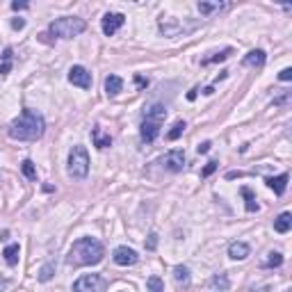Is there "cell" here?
Returning <instances> with one entry per match:
<instances>
[{"mask_svg": "<svg viewBox=\"0 0 292 292\" xmlns=\"http://www.w3.org/2000/svg\"><path fill=\"white\" fill-rule=\"evenodd\" d=\"M43 130H46V121L39 112L34 110H23L21 117L14 119L7 128L11 140H18V142H34L43 135Z\"/></svg>", "mask_w": 292, "mask_h": 292, "instance_id": "6da1fadb", "label": "cell"}, {"mask_svg": "<svg viewBox=\"0 0 292 292\" xmlns=\"http://www.w3.org/2000/svg\"><path fill=\"white\" fill-rule=\"evenodd\" d=\"M105 256V247L94 238H80L73 242L69 251V265L73 267H87V265H98Z\"/></svg>", "mask_w": 292, "mask_h": 292, "instance_id": "7a4b0ae2", "label": "cell"}, {"mask_svg": "<svg viewBox=\"0 0 292 292\" xmlns=\"http://www.w3.org/2000/svg\"><path fill=\"white\" fill-rule=\"evenodd\" d=\"M85 30H87V23L78 16H62L48 25V32L55 34V37H60V39L78 37V34H82Z\"/></svg>", "mask_w": 292, "mask_h": 292, "instance_id": "3957f363", "label": "cell"}, {"mask_svg": "<svg viewBox=\"0 0 292 292\" xmlns=\"http://www.w3.org/2000/svg\"><path fill=\"white\" fill-rule=\"evenodd\" d=\"M69 173L73 178L82 180L89 173V153L85 146H73L69 153Z\"/></svg>", "mask_w": 292, "mask_h": 292, "instance_id": "277c9868", "label": "cell"}, {"mask_svg": "<svg viewBox=\"0 0 292 292\" xmlns=\"http://www.w3.org/2000/svg\"><path fill=\"white\" fill-rule=\"evenodd\" d=\"M105 281L98 274H85L73 283V292H103Z\"/></svg>", "mask_w": 292, "mask_h": 292, "instance_id": "5b68a950", "label": "cell"}, {"mask_svg": "<svg viewBox=\"0 0 292 292\" xmlns=\"http://www.w3.org/2000/svg\"><path fill=\"white\" fill-rule=\"evenodd\" d=\"M160 164H162L167 171H183V167H185V153L180 151V148H173V151H169V153H164L162 157H160Z\"/></svg>", "mask_w": 292, "mask_h": 292, "instance_id": "8992f818", "label": "cell"}, {"mask_svg": "<svg viewBox=\"0 0 292 292\" xmlns=\"http://www.w3.org/2000/svg\"><path fill=\"white\" fill-rule=\"evenodd\" d=\"M69 82L76 87H82V89H89L92 87V73L85 69V66H71L69 71Z\"/></svg>", "mask_w": 292, "mask_h": 292, "instance_id": "52a82bcc", "label": "cell"}, {"mask_svg": "<svg viewBox=\"0 0 292 292\" xmlns=\"http://www.w3.org/2000/svg\"><path fill=\"white\" fill-rule=\"evenodd\" d=\"M114 263L121 267H130V265H135L137 260H140V256H137L135 249H130V247H117L112 254Z\"/></svg>", "mask_w": 292, "mask_h": 292, "instance_id": "ba28073f", "label": "cell"}, {"mask_svg": "<svg viewBox=\"0 0 292 292\" xmlns=\"http://www.w3.org/2000/svg\"><path fill=\"white\" fill-rule=\"evenodd\" d=\"M124 23H126L124 14H119V11H108V14L103 16V21H101V25H103V32L108 34V37H112Z\"/></svg>", "mask_w": 292, "mask_h": 292, "instance_id": "9c48e42d", "label": "cell"}, {"mask_svg": "<svg viewBox=\"0 0 292 292\" xmlns=\"http://www.w3.org/2000/svg\"><path fill=\"white\" fill-rule=\"evenodd\" d=\"M160 128H162V124H160V121L144 119V121H142V128H140L142 140H144L146 144H151V142H155V137L160 135Z\"/></svg>", "mask_w": 292, "mask_h": 292, "instance_id": "30bf717a", "label": "cell"}, {"mask_svg": "<svg viewBox=\"0 0 292 292\" xmlns=\"http://www.w3.org/2000/svg\"><path fill=\"white\" fill-rule=\"evenodd\" d=\"M288 180H290V176H288V173H281V176H272V178H267L265 183L270 189H274V194L281 196L288 187Z\"/></svg>", "mask_w": 292, "mask_h": 292, "instance_id": "8fae6325", "label": "cell"}, {"mask_svg": "<svg viewBox=\"0 0 292 292\" xmlns=\"http://www.w3.org/2000/svg\"><path fill=\"white\" fill-rule=\"evenodd\" d=\"M173 281H176V286L178 288H189V283H192V279H189V270L185 265H176L173 267Z\"/></svg>", "mask_w": 292, "mask_h": 292, "instance_id": "7c38bea8", "label": "cell"}, {"mask_svg": "<svg viewBox=\"0 0 292 292\" xmlns=\"http://www.w3.org/2000/svg\"><path fill=\"white\" fill-rule=\"evenodd\" d=\"M249 254H251L249 244H244V242H233L231 247H228V256H231L233 260H244Z\"/></svg>", "mask_w": 292, "mask_h": 292, "instance_id": "4fadbf2b", "label": "cell"}, {"mask_svg": "<svg viewBox=\"0 0 292 292\" xmlns=\"http://www.w3.org/2000/svg\"><path fill=\"white\" fill-rule=\"evenodd\" d=\"M144 119L160 121V124H162V121L167 119V110H164V105L155 103V105H151V108H148V110H146V112H144Z\"/></svg>", "mask_w": 292, "mask_h": 292, "instance_id": "5bb4252c", "label": "cell"}, {"mask_svg": "<svg viewBox=\"0 0 292 292\" xmlns=\"http://www.w3.org/2000/svg\"><path fill=\"white\" fill-rule=\"evenodd\" d=\"M265 60H267V55H265V50H251L247 57H244V66H263L265 64Z\"/></svg>", "mask_w": 292, "mask_h": 292, "instance_id": "9a60e30c", "label": "cell"}, {"mask_svg": "<svg viewBox=\"0 0 292 292\" xmlns=\"http://www.w3.org/2000/svg\"><path fill=\"white\" fill-rule=\"evenodd\" d=\"M121 89H124V80H121L119 76H108L105 78V92H108V96H117Z\"/></svg>", "mask_w": 292, "mask_h": 292, "instance_id": "2e32d148", "label": "cell"}, {"mask_svg": "<svg viewBox=\"0 0 292 292\" xmlns=\"http://www.w3.org/2000/svg\"><path fill=\"white\" fill-rule=\"evenodd\" d=\"M292 228V215L290 212H283L274 219V231L276 233H288Z\"/></svg>", "mask_w": 292, "mask_h": 292, "instance_id": "e0dca14e", "label": "cell"}, {"mask_svg": "<svg viewBox=\"0 0 292 292\" xmlns=\"http://www.w3.org/2000/svg\"><path fill=\"white\" fill-rule=\"evenodd\" d=\"M92 137H94V146H96V148H108V146L112 144V137L103 135V130L98 128V126L92 130Z\"/></svg>", "mask_w": 292, "mask_h": 292, "instance_id": "ac0fdd59", "label": "cell"}, {"mask_svg": "<svg viewBox=\"0 0 292 292\" xmlns=\"http://www.w3.org/2000/svg\"><path fill=\"white\" fill-rule=\"evenodd\" d=\"M242 192V196H244V206H247V212H258L260 210V206H258V201H256V196H254V192H251L249 187H242L240 189Z\"/></svg>", "mask_w": 292, "mask_h": 292, "instance_id": "d6986e66", "label": "cell"}, {"mask_svg": "<svg viewBox=\"0 0 292 292\" xmlns=\"http://www.w3.org/2000/svg\"><path fill=\"white\" fill-rule=\"evenodd\" d=\"M18 254H21V247H18V244H9V247L2 251L7 265H11V267L16 265V263H18Z\"/></svg>", "mask_w": 292, "mask_h": 292, "instance_id": "ffe728a7", "label": "cell"}, {"mask_svg": "<svg viewBox=\"0 0 292 292\" xmlns=\"http://www.w3.org/2000/svg\"><path fill=\"white\" fill-rule=\"evenodd\" d=\"M233 55V48H224L222 53H215V55H210V57H206V60H201V66H208V64H217V62H224V60H228Z\"/></svg>", "mask_w": 292, "mask_h": 292, "instance_id": "44dd1931", "label": "cell"}, {"mask_svg": "<svg viewBox=\"0 0 292 292\" xmlns=\"http://www.w3.org/2000/svg\"><path fill=\"white\" fill-rule=\"evenodd\" d=\"M224 2H219V0H217V2H199V11L201 14H203V16H210L212 11H219V9H224Z\"/></svg>", "mask_w": 292, "mask_h": 292, "instance_id": "7402d4cb", "label": "cell"}, {"mask_svg": "<svg viewBox=\"0 0 292 292\" xmlns=\"http://www.w3.org/2000/svg\"><path fill=\"white\" fill-rule=\"evenodd\" d=\"M185 128H187V126H185V121H176V124L171 126V130L167 133V140H169V142H176L180 135H183V130H185Z\"/></svg>", "mask_w": 292, "mask_h": 292, "instance_id": "603a6c76", "label": "cell"}, {"mask_svg": "<svg viewBox=\"0 0 292 292\" xmlns=\"http://www.w3.org/2000/svg\"><path fill=\"white\" fill-rule=\"evenodd\" d=\"M146 288H148V292H164V283L160 276H148Z\"/></svg>", "mask_w": 292, "mask_h": 292, "instance_id": "cb8c5ba5", "label": "cell"}, {"mask_svg": "<svg viewBox=\"0 0 292 292\" xmlns=\"http://www.w3.org/2000/svg\"><path fill=\"white\" fill-rule=\"evenodd\" d=\"M283 265V256L279 254V251H270L267 254V260H265V267H281Z\"/></svg>", "mask_w": 292, "mask_h": 292, "instance_id": "d4e9b609", "label": "cell"}, {"mask_svg": "<svg viewBox=\"0 0 292 292\" xmlns=\"http://www.w3.org/2000/svg\"><path fill=\"white\" fill-rule=\"evenodd\" d=\"M21 169H23V173H25V178L37 180V169H34V162H32V160H23Z\"/></svg>", "mask_w": 292, "mask_h": 292, "instance_id": "484cf974", "label": "cell"}, {"mask_svg": "<svg viewBox=\"0 0 292 292\" xmlns=\"http://www.w3.org/2000/svg\"><path fill=\"white\" fill-rule=\"evenodd\" d=\"M53 272H55V265L53 263H48V265H43L41 267V272H39V281H50V279H53Z\"/></svg>", "mask_w": 292, "mask_h": 292, "instance_id": "4316f807", "label": "cell"}, {"mask_svg": "<svg viewBox=\"0 0 292 292\" xmlns=\"http://www.w3.org/2000/svg\"><path fill=\"white\" fill-rule=\"evenodd\" d=\"M212 286H215V288H219V290H226V288H228V279H226V276H215V279H212Z\"/></svg>", "mask_w": 292, "mask_h": 292, "instance_id": "83f0119b", "label": "cell"}, {"mask_svg": "<svg viewBox=\"0 0 292 292\" xmlns=\"http://www.w3.org/2000/svg\"><path fill=\"white\" fill-rule=\"evenodd\" d=\"M217 171V162L215 160H212V162H208L206 167H203V171H201V176H203V178H208V176H212V173Z\"/></svg>", "mask_w": 292, "mask_h": 292, "instance_id": "f1b7e54d", "label": "cell"}, {"mask_svg": "<svg viewBox=\"0 0 292 292\" xmlns=\"http://www.w3.org/2000/svg\"><path fill=\"white\" fill-rule=\"evenodd\" d=\"M279 80H283V82L292 80V69H283L281 73H279Z\"/></svg>", "mask_w": 292, "mask_h": 292, "instance_id": "f546056e", "label": "cell"}, {"mask_svg": "<svg viewBox=\"0 0 292 292\" xmlns=\"http://www.w3.org/2000/svg\"><path fill=\"white\" fill-rule=\"evenodd\" d=\"M146 247H148L151 251L157 247V235H155V233H151V235H148V242H146Z\"/></svg>", "mask_w": 292, "mask_h": 292, "instance_id": "4dcf8cb0", "label": "cell"}, {"mask_svg": "<svg viewBox=\"0 0 292 292\" xmlns=\"http://www.w3.org/2000/svg\"><path fill=\"white\" fill-rule=\"evenodd\" d=\"M11 27H14V30H23V27H25V21H23V18H14V21H11Z\"/></svg>", "mask_w": 292, "mask_h": 292, "instance_id": "1f68e13d", "label": "cell"}, {"mask_svg": "<svg viewBox=\"0 0 292 292\" xmlns=\"http://www.w3.org/2000/svg\"><path fill=\"white\" fill-rule=\"evenodd\" d=\"M210 142H203V144H199V146H196V151H199V153H208V151H210Z\"/></svg>", "mask_w": 292, "mask_h": 292, "instance_id": "d6a6232c", "label": "cell"}, {"mask_svg": "<svg viewBox=\"0 0 292 292\" xmlns=\"http://www.w3.org/2000/svg\"><path fill=\"white\" fill-rule=\"evenodd\" d=\"M135 82H137V87H140V89L148 87V80H146V78H142V76H135Z\"/></svg>", "mask_w": 292, "mask_h": 292, "instance_id": "836d02e7", "label": "cell"}, {"mask_svg": "<svg viewBox=\"0 0 292 292\" xmlns=\"http://www.w3.org/2000/svg\"><path fill=\"white\" fill-rule=\"evenodd\" d=\"M11 71V62H2V66H0V76H5V73H9Z\"/></svg>", "mask_w": 292, "mask_h": 292, "instance_id": "e575fe53", "label": "cell"}, {"mask_svg": "<svg viewBox=\"0 0 292 292\" xmlns=\"http://www.w3.org/2000/svg\"><path fill=\"white\" fill-rule=\"evenodd\" d=\"M27 7H30V5H27V2H18V0H16V2H11V9H27Z\"/></svg>", "mask_w": 292, "mask_h": 292, "instance_id": "d590c367", "label": "cell"}, {"mask_svg": "<svg viewBox=\"0 0 292 292\" xmlns=\"http://www.w3.org/2000/svg\"><path fill=\"white\" fill-rule=\"evenodd\" d=\"M242 176H244L242 171H228V173H226V178H228V180H233V178H242Z\"/></svg>", "mask_w": 292, "mask_h": 292, "instance_id": "8d00e7d4", "label": "cell"}, {"mask_svg": "<svg viewBox=\"0 0 292 292\" xmlns=\"http://www.w3.org/2000/svg\"><path fill=\"white\" fill-rule=\"evenodd\" d=\"M196 92H199V89H192V92H187V101H194V98H196Z\"/></svg>", "mask_w": 292, "mask_h": 292, "instance_id": "74e56055", "label": "cell"}, {"mask_svg": "<svg viewBox=\"0 0 292 292\" xmlns=\"http://www.w3.org/2000/svg\"><path fill=\"white\" fill-rule=\"evenodd\" d=\"M203 94H206V96H210V94H215V87H206V89H203Z\"/></svg>", "mask_w": 292, "mask_h": 292, "instance_id": "f35d334b", "label": "cell"}]
</instances>
